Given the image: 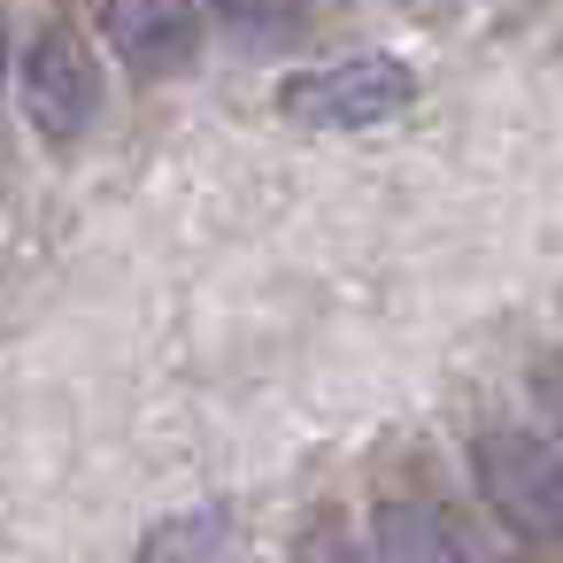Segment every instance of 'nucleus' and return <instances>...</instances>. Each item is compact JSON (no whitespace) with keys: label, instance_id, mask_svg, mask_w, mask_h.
I'll return each instance as SVG.
<instances>
[{"label":"nucleus","instance_id":"1","mask_svg":"<svg viewBox=\"0 0 563 563\" xmlns=\"http://www.w3.org/2000/svg\"><path fill=\"white\" fill-rule=\"evenodd\" d=\"M409 101H417V70L386 47L294 70L278 86V117L301 124V132H371V124H394Z\"/></svg>","mask_w":563,"mask_h":563},{"label":"nucleus","instance_id":"2","mask_svg":"<svg viewBox=\"0 0 563 563\" xmlns=\"http://www.w3.org/2000/svg\"><path fill=\"white\" fill-rule=\"evenodd\" d=\"M471 478L517 540H563V448H555V432H525V424L478 432Z\"/></svg>","mask_w":563,"mask_h":563},{"label":"nucleus","instance_id":"3","mask_svg":"<svg viewBox=\"0 0 563 563\" xmlns=\"http://www.w3.org/2000/svg\"><path fill=\"white\" fill-rule=\"evenodd\" d=\"M16 101H24V124L47 147H78L101 117V55L70 24H47L16 55Z\"/></svg>","mask_w":563,"mask_h":563},{"label":"nucleus","instance_id":"4","mask_svg":"<svg viewBox=\"0 0 563 563\" xmlns=\"http://www.w3.org/2000/svg\"><path fill=\"white\" fill-rule=\"evenodd\" d=\"M209 0H101V32L109 55L140 78V86H178L201 70L209 47Z\"/></svg>","mask_w":563,"mask_h":563},{"label":"nucleus","instance_id":"5","mask_svg":"<svg viewBox=\"0 0 563 563\" xmlns=\"http://www.w3.org/2000/svg\"><path fill=\"white\" fill-rule=\"evenodd\" d=\"M209 16L232 47L247 55H278L309 32V0H209Z\"/></svg>","mask_w":563,"mask_h":563},{"label":"nucleus","instance_id":"6","mask_svg":"<svg viewBox=\"0 0 563 563\" xmlns=\"http://www.w3.org/2000/svg\"><path fill=\"white\" fill-rule=\"evenodd\" d=\"M371 548L378 555H471V540L448 532L432 501H386L378 525H371Z\"/></svg>","mask_w":563,"mask_h":563},{"label":"nucleus","instance_id":"7","mask_svg":"<svg viewBox=\"0 0 563 563\" xmlns=\"http://www.w3.org/2000/svg\"><path fill=\"white\" fill-rule=\"evenodd\" d=\"M232 548H240V517L224 501H201V509H186L140 540V555H232Z\"/></svg>","mask_w":563,"mask_h":563},{"label":"nucleus","instance_id":"8","mask_svg":"<svg viewBox=\"0 0 563 563\" xmlns=\"http://www.w3.org/2000/svg\"><path fill=\"white\" fill-rule=\"evenodd\" d=\"M532 394H540V417H548V432H555V448H563V347L532 363Z\"/></svg>","mask_w":563,"mask_h":563},{"label":"nucleus","instance_id":"9","mask_svg":"<svg viewBox=\"0 0 563 563\" xmlns=\"http://www.w3.org/2000/svg\"><path fill=\"white\" fill-rule=\"evenodd\" d=\"M0 86H16V55H9V24H0Z\"/></svg>","mask_w":563,"mask_h":563}]
</instances>
